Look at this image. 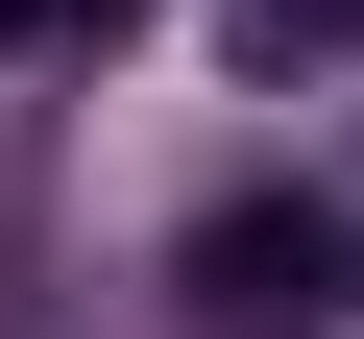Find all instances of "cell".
Here are the masks:
<instances>
[{"instance_id": "2", "label": "cell", "mask_w": 364, "mask_h": 339, "mask_svg": "<svg viewBox=\"0 0 364 339\" xmlns=\"http://www.w3.org/2000/svg\"><path fill=\"white\" fill-rule=\"evenodd\" d=\"M340 49H364V0H243V73H267V97H291V73H340Z\"/></svg>"}, {"instance_id": "5", "label": "cell", "mask_w": 364, "mask_h": 339, "mask_svg": "<svg viewBox=\"0 0 364 339\" xmlns=\"http://www.w3.org/2000/svg\"><path fill=\"white\" fill-rule=\"evenodd\" d=\"M0 49H49V0H0Z\"/></svg>"}, {"instance_id": "1", "label": "cell", "mask_w": 364, "mask_h": 339, "mask_svg": "<svg viewBox=\"0 0 364 339\" xmlns=\"http://www.w3.org/2000/svg\"><path fill=\"white\" fill-rule=\"evenodd\" d=\"M170 291H195L219 339H316V315H364V267H340V218H316V194H219L195 243H170Z\"/></svg>"}, {"instance_id": "4", "label": "cell", "mask_w": 364, "mask_h": 339, "mask_svg": "<svg viewBox=\"0 0 364 339\" xmlns=\"http://www.w3.org/2000/svg\"><path fill=\"white\" fill-rule=\"evenodd\" d=\"M122 25H146V0H49V49H122Z\"/></svg>"}, {"instance_id": "3", "label": "cell", "mask_w": 364, "mask_h": 339, "mask_svg": "<svg viewBox=\"0 0 364 339\" xmlns=\"http://www.w3.org/2000/svg\"><path fill=\"white\" fill-rule=\"evenodd\" d=\"M25 218H49V145L0 121V291H25Z\"/></svg>"}]
</instances>
